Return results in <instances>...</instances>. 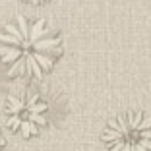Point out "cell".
I'll use <instances>...</instances> for the list:
<instances>
[{
  "instance_id": "obj_3",
  "label": "cell",
  "mask_w": 151,
  "mask_h": 151,
  "mask_svg": "<svg viewBox=\"0 0 151 151\" xmlns=\"http://www.w3.org/2000/svg\"><path fill=\"white\" fill-rule=\"evenodd\" d=\"M107 151H151V116L124 112L112 118L103 132Z\"/></svg>"
},
{
  "instance_id": "obj_1",
  "label": "cell",
  "mask_w": 151,
  "mask_h": 151,
  "mask_svg": "<svg viewBox=\"0 0 151 151\" xmlns=\"http://www.w3.org/2000/svg\"><path fill=\"white\" fill-rule=\"evenodd\" d=\"M60 56L62 39L45 19L18 16L0 31V62L12 78H43Z\"/></svg>"
},
{
  "instance_id": "obj_4",
  "label": "cell",
  "mask_w": 151,
  "mask_h": 151,
  "mask_svg": "<svg viewBox=\"0 0 151 151\" xmlns=\"http://www.w3.org/2000/svg\"><path fill=\"white\" fill-rule=\"evenodd\" d=\"M23 2H29V4H43V2H49V0H23Z\"/></svg>"
},
{
  "instance_id": "obj_2",
  "label": "cell",
  "mask_w": 151,
  "mask_h": 151,
  "mask_svg": "<svg viewBox=\"0 0 151 151\" xmlns=\"http://www.w3.org/2000/svg\"><path fill=\"white\" fill-rule=\"evenodd\" d=\"M50 101L35 89H23L6 99L4 120L6 126L22 138H33L50 122Z\"/></svg>"
},
{
  "instance_id": "obj_5",
  "label": "cell",
  "mask_w": 151,
  "mask_h": 151,
  "mask_svg": "<svg viewBox=\"0 0 151 151\" xmlns=\"http://www.w3.org/2000/svg\"><path fill=\"white\" fill-rule=\"evenodd\" d=\"M4 145H6V139H4V136H2V132H0V151L4 149Z\"/></svg>"
}]
</instances>
